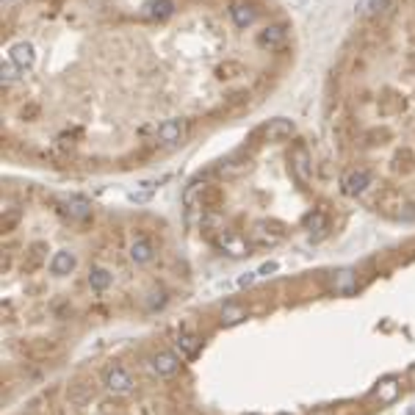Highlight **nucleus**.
Wrapping results in <instances>:
<instances>
[{
	"mask_svg": "<svg viewBox=\"0 0 415 415\" xmlns=\"http://www.w3.org/2000/svg\"><path fill=\"white\" fill-rule=\"evenodd\" d=\"M102 385H105V390L113 393V396H130L133 387H136V379H133V374H130L122 362H111V365H105V371H102Z\"/></svg>",
	"mask_w": 415,
	"mask_h": 415,
	"instance_id": "1",
	"label": "nucleus"
},
{
	"mask_svg": "<svg viewBox=\"0 0 415 415\" xmlns=\"http://www.w3.org/2000/svg\"><path fill=\"white\" fill-rule=\"evenodd\" d=\"M180 354L174 349H160L149 357V371L158 376V379H172L177 371H180Z\"/></svg>",
	"mask_w": 415,
	"mask_h": 415,
	"instance_id": "2",
	"label": "nucleus"
},
{
	"mask_svg": "<svg viewBox=\"0 0 415 415\" xmlns=\"http://www.w3.org/2000/svg\"><path fill=\"white\" fill-rule=\"evenodd\" d=\"M371 183H374V174H371L365 166L349 169V172L343 174V191H346L349 196H360V194H365Z\"/></svg>",
	"mask_w": 415,
	"mask_h": 415,
	"instance_id": "3",
	"label": "nucleus"
},
{
	"mask_svg": "<svg viewBox=\"0 0 415 415\" xmlns=\"http://www.w3.org/2000/svg\"><path fill=\"white\" fill-rule=\"evenodd\" d=\"M155 255H158V249H155L152 238H147V235H136V238L130 241L127 257H130L136 266H149V263L155 260Z\"/></svg>",
	"mask_w": 415,
	"mask_h": 415,
	"instance_id": "4",
	"label": "nucleus"
},
{
	"mask_svg": "<svg viewBox=\"0 0 415 415\" xmlns=\"http://www.w3.org/2000/svg\"><path fill=\"white\" fill-rule=\"evenodd\" d=\"M172 349H174L183 360H191V357H196V354H199V349H202V338H199L196 332L180 329V332L174 335V340H172Z\"/></svg>",
	"mask_w": 415,
	"mask_h": 415,
	"instance_id": "5",
	"label": "nucleus"
},
{
	"mask_svg": "<svg viewBox=\"0 0 415 415\" xmlns=\"http://www.w3.org/2000/svg\"><path fill=\"white\" fill-rule=\"evenodd\" d=\"M185 133H188V124H185V119H163L160 124H158V141L160 144H180L183 138H185Z\"/></svg>",
	"mask_w": 415,
	"mask_h": 415,
	"instance_id": "6",
	"label": "nucleus"
},
{
	"mask_svg": "<svg viewBox=\"0 0 415 415\" xmlns=\"http://www.w3.org/2000/svg\"><path fill=\"white\" fill-rule=\"evenodd\" d=\"M401 393V379L398 376H385L382 382H376V387L371 390V398L379 404H393Z\"/></svg>",
	"mask_w": 415,
	"mask_h": 415,
	"instance_id": "7",
	"label": "nucleus"
},
{
	"mask_svg": "<svg viewBox=\"0 0 415 415\" xmlns=\"http://www.w3.org/2000/svg\"><path fill=\"white\" fill-rule=\"evenodd\" d=\"M47 271L55 274V277H66L75 271V255L69 249H58L53 252V257L47 260Z\"/></svg>",
	"mask_w": 415,
	"mask_h": 415,
	"instance_id": "8",
	"label": "nucleus"
},
{
	"mask_svg": "<svg viewBox=\"0 0 415 415\" xmlns=\"http://www.w3.org/2000/svg\"><path fill=\"white\" fill-rule=\"evenodd\" d=\"M86 285L91 288V293H105L113 285V274L105 266H91L86 274Z\"/></svg>",
	"mask_w": 415,
	"mask_h": 415,
	"instance_id": "9",
	"label": "nucleus"
},
{
	"mask_svg": "<svg viewBox=\"0 0 415 415\" xmlns=\"http://www.w3.org/2000/svg\"><path fill=\"white\" fill-rule=\"evenodd\" d=\"M290 133H293V122L285 119V116L268 119V122L263 124V136H266L268 141H282V138H288Z\"/></svg>",
	"mask_w": 415,
	"mask_h": 415,
	"instance_id": "10",
	"label": "nucleus"
},
{
	"mask_svg": "<svg viewBox=\"0 0 415 415\" xmlns=\"http://www.w3.org/2000/svg\"><path fill=\"white\" fill-rule=\"evenodd\" d=\"M290 166H293V172H296L299 180H304V183L310 180V174H313V158H310V152L304 147H296L290 152Z\"/></svg>",
	"mask_w": 415,
	"mask_h": 415,
	"instance_id": "11",
	"label": "nucleus"
},
{
	"mask_svg": "<svg viewBox=\"0 0 415 415\" xmlns=\"http://www.w3.org/2000/svg\"><path fill=\"white\" fill-rule=\"evenodd\" d=\"M332 290L340 293V296L354 293V290H357V271H354V268H340V271H335V277H332Z\"/></svg>",
	"mask_w": 415,
	"mask_h": 415,
	"instance_id": "12",
	"label": "nucleus"
},
{
	"mask_svg": "<svg viewBox=\"0 0 415 415\" xmlns=\"http://www.w3.org/2000/svg\"><path fill=\"white\" fill-rule=\"evenodd\" d=\"M66 216L75 221H89L91 219V202L83 196H66Z\"/></svg>",
	"mask_w": 415,
	"mask_h": 415,
	"instance_id": "13",
	"label": "nucleus"
},
{
	"mask_svg": "<svg viewBox=\"0 0 415 415\" xmlns=\"http://www.w3.org/2000/svg\"><path fill=\"white\" fill-rule=\"evenodd\" d=\"M285 39H288V28H285V25H268V28L260 30V39H257V42H260L263 47H282Z\"/></svg>",
	"mask_w": 415,
	"mask_h": 415,
	"instance_id": "14",
	"label": "nucleus"
},
{
	"mask_svg": "<svg viewBox=\"0 0 415 415\" xmlns=\"http://www.w3.org/2000/svg\"><path fill=\"white\" fill-rule=\"evenodd\" d=\"M216 246H219V249H224V252H230V255H235V257L249 255V243H246L243 238L232 235V232H224L221 238H216Z\"/></svg>",
	"mask_w": 415,
	"mask_h": 415,
	"instance_id": "15",
	"label": "nucleus"
},
{
	"mask_svg": "<svg viewBox=\"0 0 415 415\" xmlns=\"http://www.w3.org/2000/svg\"><path fill=\"white\" fill-rule=\"evenodd\" d=\"M230 19L235 22V28H249V25L257 19V11H255L252 6L238 3V6H232V8H230Z\"/></svg>",
	"mask_w": 415,
	"mask_h": 415,
	"instance_id": "16",
	"label": "nucleus"
},
{
	"mask_svg": "<svg viewBox=\"0 0 415 415\" xmlns=\"http://www.w3.org/2000/svg\"><path fill=\"white\" fill-rule=\"evenodd\" d=\"M246 315H249V310H246L243 304H238V302H227V304L221 307V324H224V326L241 324Z\"/></svg>",
	"mask_w": 415,
	"mask_h": 415,
	"instance_id": "17",
	"label": "nucleus"
},
{
	"mask_svg": "<svg viewBox=\"0 0 415 415\" xmlns=\"http://www.w3.org/2000/svg\"><path fill=\"white\" fill-rule=\"evenodd\" d=\"M166 302H169V296H166V290H149L147 293V299H144V307L149 310V313H155V310H160V307H166Z\"/></svg>",
	"mask_w": 415,
	"mask_h": 415,
	"instance_id": "18",
	"label": "nucleus"
},
{
	"mask_svg": "<svg viewBox=\"0 0 415 415\" xmlns=\"http://www.w3.org/2000/svg\"><path fill=\"white\" fill-rule=\"evenodd\" d=\"M365 14L368 17H382V14H390L393 8V0H365Z\"/></svg>",
	"mask_w": 415,
	"mask_h": 415,
	"instance_id": "19",
	"label": "nucleus"
},
{
	"mask_svg": "<svg viewBox=\"0 0 415 415\" xmlns=\"http://www.w3.org/2000/svg\"><path fill=\"white\" fill-rule=\"evenodd\" d=\"M91 398V390L86 385H72L69 387V404H86Z\"/></svg>",
	"mask_w": 415,
	"mask_h": 415,
	"instance_id": "20",
	"label": "nucleus"
},
{
	"mask_svg": "<svg viewBox=\"0 0 415 415\" xmlns=\"http://www.w3.org/2000/svg\"><path fill=\"white\" fill-rule=\"evenodd\" d=\"M307 230L310 232H321V230H326V213H321V210H315V213H310L307 216Z\"/></svg>",
	"mask_w": 415,
	"mask_h": 415,
	"instance_id": "21",
	"label": "nucleus"
},
{
	"mask_svg": "<svg viewBox=\"0 0 415 415\" xmlns=\"http://www.w3.org/2000/svg\"><path fill=\"white\" fill-rule=\"evenodd\" d=\"M271 271H277V263H266V266L260 268V274H271Z\"/></svg>",
	"mask_w": 415,
	"mask_h": 415,
	"instance_id": "22",
	"label": "nucleus"
},
{
	"mask_svg": "<svg viewBox=\"0 0 415 415\" xmlns=\"http://www.w3.org/2000/svg\"><path fill=\"white\" fill-rule=\"evenodd\" d=\"M252 279H255V274H243V277H241V279H238V285H249V282H252Z\"/></svg>",
	"mask_w": 415,
	"mask_h": 415,
	"instance_id": "23",
	"label": "nucleus"
},
{
	"mask_svg": "<svg viewBox=\"0 0 415 415\" xmlns=\"http://www.w3.org/2000/svg\"><path fill=\"white\" fill-rule=\"evenodd\" d=\"M310 415H335V409H313Z\"/></svg>",
	"mask_w": 415,
	"mask_h": 415,
	"instance_id": "24",
	"label": "nucleus"
},
{
	"mask_svg": "<svg viewBox=\"0 0 415 415\" xmlns=\"http://www.w3.org/2000/svg\"><path fill=\"white\" fill-rule=\"evenodd\" d=\"M94 415H113V412H108V407H100V409H97Z\"/></svg>",
	"mask_w": 415,
	"mask_h": 415,
	"instance_id": "25",
	"label": "nucleus"
},
{
	"mask_svg": "<svg viewBox=\"0 0 415 415\" xmlns=\"http://www.w3.org/2000/svg\"><path fill=\"white\" fill-rule=\"evenodd\" d=\"M407 376H409V379H415V362L409 365V371H407Z\"/></svg>",
	"mask_w": 415,
	"mask_h": 415,
	"instance_id": "26",
	"label": "nucleus"
},
{
	"mask_svg": "<svg viewBox=\"0 0 415 415\" xmlns=\"http://www.w3.org/2000/svg\"><path fill=\"white\" fill-rule=\"evenodd\" d=\"M407 415H415V407H412V409H409V412H407Z\"/></svg>",
	"mask_w": 415,
	"mask_h": 415,
	"instance_id": "27",
	"label": "nucleus"
},
{
	"mask_svg": "<svg viewBox=\"0 0 415 415\" xmlns=\"http://www.w3.org/2000/svg\"><path fill=\"white\" fill-rule=\"evenodd\" d=\"M282 415H285V412H282Z\"/></svg>",
	"mask_w": 415,
	"mask_h": 415,
	"instance_id": "28",
	"label": "nucleus"
}]
</instances>
